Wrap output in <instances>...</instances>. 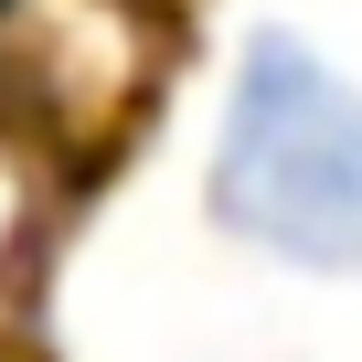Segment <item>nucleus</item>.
I'll list each match as a JSON object with an SVG mask.
<instances>
[{"label":"nucleus","instance_id":"f257e3e1","mask_svg":"<svg viewBox=\"0 0 362 362\" xmlns=\"http://www.w3.org/2000/svg\"><path fill=\"white\" fill-rule=\"evenodd\" d=\"M203 203L235 245L277 267L362 277V86L320 43L256 33L235 54Z\"/></svg>","mask_w":362,"mask_h":362},{"label":"nucleus","instance_id":"f03ea898","mask_svg":"<svg viewBox=\"0 0 362 362\" xmlns=\"http://www.w3.org/2000/svg\"><path fill=\"white\" fill-rule=\"evenodd\" d=\"M64 203V160L33 149L22 128H0V320H22L33 277H43V235Z\"/></svg>","mask_w":362,"mask_h":362}]
</instances>
